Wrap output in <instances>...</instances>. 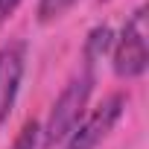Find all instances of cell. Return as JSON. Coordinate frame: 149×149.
I'll use <instances>...</instances> for the list:
<instances>
[{
	"label": "cell",
	"mask_w": 149,
	"mask_h": 149,
	"mask_svg": "<svg viewBox=\"0 0 149 149\" xmlns=\"http://www.w3.org/2000/svg\"><path fill=\"white\" fill-rule=\"evenodd\" d=\"M123 108H126V97L123 94L105 97L76 129L67 134V140L61 143V149H97L108 137V132L117 126V120L123 117Z\"/></svg>",
	"instance_id": "3957f363"
},
{
	"label": "cell",
	"mask_w": 149,
	"mask_h": 149,
	"mask_svg": "<svg viewBox=\"0 0 149 149\" xmlns=\"http://www.w3.org/2000/svg\"><path fill=\"white\" fill-rule=\"evenodd\" d=\"M38 140H41V126H38L35 120H29V123H24V129L18 132L12 149H35Z\"/></svg>",
	"instance_id": "52a82bcc"
},
{
	"label": "cell",
	"mask_w": 149,
	"mask_h": 149,
	"mask_svg": "<svg viewBox=\"0 0 149 149\" xmlns=\"http://www.w3.org/2000/svg\"><path fill=\"white\" fill-rule=\"evenodd\" d=\"M21 6V0H0V24L3 21H9L12 15H15V9Z\"/></svg>",
	"instance_id": "ba28073f"
},
{
	"label": "cell",
	"mask_w": 149,
	"mask_h": 149,
	"mask_svg": "<svg viewBox=\"0 0 149 149\" xmlns=\"http://www.w3.org/2000/svg\"><path fill=\"white\" fill-rule=\"evenodd\" d=\"M94 94V73L91 67L85 73H79L76 79H70L67 88L58 94V100L53 102L50 108V117L41 129V140L44 146H61L67 140V134L76 129L82 120H85V108H88V100Z\"/></svg>",
	"instance_id": "6da1fadb"
},
{
	"label": "cell",
	"mask_w": 149,
	"mask_h": 149,
	"mask_svg": "<svg viewBox=\"0 0 149 149\" xmlns=\"http://www.w3.org/2000/svg\"><path fill=\"white\" fill-rule=\"evenodd\" d=\"M76 0H38V21L41 24H50L56 18H61Z\"/></svg>",
	"instance_id": "8992f818"
},
{
	"label": "cell",
	"mask_w": 149,
	"mask_h": 149,
	"mask_svg": "<svg viewBox=\"0 0 149 149\" xmlns=\"http://www.w3.org/2000/svg\"><path fill=\"white\" fill-rule=\"evenodd\" d=\"M24 70H26V44L24 41L3 44L0 47V129L15 108Z\"/></svg>",
	"instance_id": "277c9868"
},
{
	"label": "cell",
	"mask_w": 149,
	"mask_h": 149,
	"mask_svg": "<svg viewBox=\"0 0 149 149\" xmlns=\"http://www.w3.org/2000/svg\"><path fill=\"white\" fill-rule=\"evenodd\" d=\"M114 56V73L120 79H137L146 73L149 64V32H146V9L137 6L132 12V18L126 21L123 32L114 38L111 47Z\"/></svg>",
	"instance_id": "7a4b0ae2"
},
{
	"label": "cell",
	"mask_w": 149,
	"mask_h": 149,
	"mask_svg": "<svg viewBox=\"0 0 149 149\" xmlns=\"http://www.w3.org/2000/svg\"><path fill=\"white\" fill-rule=\"evenodd\" d=\"M111 47H114V32H111V26H94V29L88 32V38H85V64L94 67Z\"/></svg>",
	"instance_id": "5b68a950"
}]
</instances>
